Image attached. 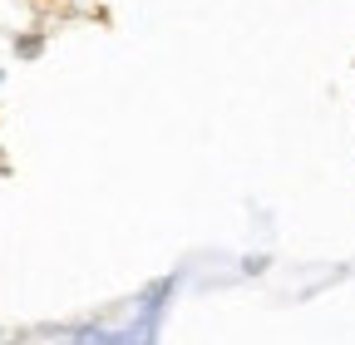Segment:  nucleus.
<instances>
[{
	"label": "nucleus",
	"instance_id": "f257e3e1",
	"mask_svg": "<svg viewBox=\"0 0 355 345\" xmlns=\"http://www.w3.org/2000/svg\"><path fill=\"white\" fill-rule=\"evenodd\" d=\"M15 50H20V55H40V35H25Z\"/></svg>",
	"mask_w": 355,
	"mask_h": 345
}]
</instances>
